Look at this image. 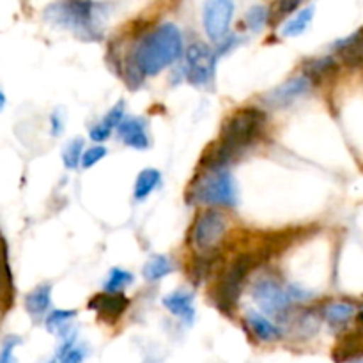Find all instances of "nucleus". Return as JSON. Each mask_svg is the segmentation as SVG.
<instances>
[{
	"label": "nucleus",
	"instance_id": "21",
	"mask_svg": "<svg viewBox=\"0 0 363 363\" xmlns=\"http://www.w3.org/2000/svg\"><path fill=\"white\" fill-rule=\"evenodd\" d=\"M315 14V7L308 6L305 9H301L300 13L294 14L289 21H286V25L282 27V35L284 38H298V35L303 34L308 28V25L312 23Z\"/></svg>",
	"mask_w": 363,
	"mask_h": 363
},
{
	"label": "nucleus",
	"instance_id": "30",
	"mask_svg": "<svg viewBox=\"0 0 363 363\" xmlns=\"http://www.w3.org/2000/svg\"><path fill=\"white\" fill-rule=\"evenodd\" d=\"M11 287V275L9 269H7L6 255L0 250V300H6V298H13V294H9Z\"/></svg>",
	"mask_w": 363,
	"mask_h": 363
},
{
	"label": "nucleus",
	"instance_id": "4",
	"mask_svg": "<svg viewBox=\"0 0 363 363\" xmlns=\"http://www.w3.org/2000/svg\"><path fill=\"white\" fill-rule=\"evenodd\" d=\"M255 262H257V257L254 252L252 254L243 252V254L236 255L215 280L211 291H209V298L222 314H234L248 275L255 268Z\"/></svg>",
	"mask_w": 363,
	"mask_h": 363
},
{
	"label": "nucleus",
	"instance_id": "8",
	"mask_svg": "<svg viewBox=\"0 0 363 363\" xmlns=\"http://www.w3.org/2000/svg\"><path fill=\"white\" fill-rule=\"evenodd\" d=\"M216 62L218 57L213 48H209L206 43H194L186 50V67L184 73L186 78L197 87H208L215 78Z\"/></svg>",
	"mask_w": 363,
	"mask_h": 363
},
{
	"label": "nucleus",
	"instance_id": "33",
	"mask_svg": "<svg viewBox=\"0 0 363 363\" xmlns=\"http://www.w3.org/2000/svg\"><path fill=\"white\" fill-rule=\"evenodd\" d=\"M4 105H6V96H4L2 89H0V110L4 108Z\"/></svg>",
	"mask_w": 363,
	"mask_h": 363
},
{
	"label": "nucleus",
	"instance_id": "1",
	"mask_svg": "<svg viewBox=\"0 0 363 363\" xmlns=\"http://www.w3.org/2000/svg\"><path fill=\"white\" fill-rule=\"evenodd\" d=\"M183 55V34L174 23H162L142 35L124 62L128 87L138 89L147 77H156Z\"/></svg>",
	"mask_w": 363,
	"mask_h": 363
},
{
	"label": "nucleus",
	"instance_id": "20",
	"mask_svg": "<svg viewBox=\"0 0 363 363\" xmlns=\"http://www.w3.org/2000/svg\"><path fill=\"white\" fill-rule=\"evenodd\" d=\"M162 184V174L156 169H144L137 176L133 188V197L137 202L145 201L156 188Z\"/></svg>",
	"mask_w": 363,
	"mask_h": 363
},
{
	"label": "nucleus",
	"instance_id": "23",
	"mask_svg": "<svg viewBox=\"0 0 363 363\" xmlns=\"http://www.w3.org/2000/svg\"><path fill=\"white\" fill-rule=\"evenodd\" d=\"M77 318V311H66V308H55L50 312L45 319V326L50 333L59 335L62 330H66L71 325V321Z\"/></svg>",
	"mask_w": 363,
	"mask_h": 363
},
{
	"label": "nucleus",
	"instance_id": "34",
	"mask_svg": "<svg viewBox=\"0 0 363 363\" xmlns=\"http://www.w3.org/2000/svg\"><path fill=\"white\" fill-rule=\"evenodd\" d=\"M46 363H59V362H57V358H52V360H48Z\"/></svg>",
	"mask_w": 363,
	"mask_h": 363
},
{
	"label": "nucleus",
	"instance_id": "2",
	"mask_svg": "<svg viewBox=\"0 0 363 363\" xmlns=\"http://www.w3.org/2000/svg\"><path fill=\"white\" fill-rule=\"evenodd\" d=\"M45 18L55 27L66 28L85 41H96L103 35L105 9L92 0H62L46 7Z\"/></svg>",
	"mask_w": 363,
	"mask_h": 363
},
{
	"label": "nucleus",
	"instance_id": "31",
	"mask_svg": "<svg viewBox=\"0 0 363 363\" xmlns=\"http://www.w3.org/2000/svg\"><path fill=\"white\" fill-rule=\"evenodd\" d=\"M85 360V350H82L80 346H73L67 353H64L59 358V363H82Z\"/></svg>",
	"mask_w": 363,
	"mask_h": 363
},
{
	"label": "nucleus",
	"instance_id": "14",
	"mask_svg": "<svg viewBox=\"0 0 363 363\" xmlns=\"http://www.w3.org/2000/svg\"><path fill=\"white\" fill-rule=\"evenodd\" d=\"M163 307H165L170 314L176 315L177 319L186 323L188 326L194 325L195 321L194 294L188 293V291H174V293L167 294V296L163 298Z\"/></svg>",
	"mask_w": 363,
	"mask_h": 363
},
{
	"label": "nucleus",
	"instance_id": "27",
	"mask_svg": "<svg viewBox=\"0 0 363 363\" xmlns=\"http://www.w3.org/2000/svg\"><path fill=\"white\" fill-rule=\"evenodd\" d=\"M301 2H303V0H277V2L273 4L272 9H269V20L272 21L284 20L286 16L293 14L294 11L300 7Z\"/></svg>",
	"mask_w": 363,
	"mask_h": 363
},
{
	"label": "nucleus",
	"instance_id": "28",
	"mask_svg": "<svg viewBox=\"0 0 363 363\" xmlns=\"http://www.w3.org/2000/svg\"><path fill=\"white\" fill-rule=\"evenodd\" d=\"M106 156V147L105 145H92V147L84 149V155H82V169H92L94 165H98L103 158Z\"/></svg>",
	"mask_w": 363,
	"mask_h": 363
},
{
	"label": "nucleus",
	"instance_id": "25",
	"mask_svg": "<svg viewBox=\"0 0 363 363\" xmlns=\"http://www.w3.org/2000/svg\"><path fill=\"white\" fill-rule=\"evenodd\" d=\"M85 144L82 138H73L62 151V163L67 170H74L80 165L82 155H84Z\"/></svg>",
	"mask_w": 363,
	"mask_h": 363
},
{
	"label": "nucleus",
	"instance_id": "26",
	"mask_svg": "<svg viewBox=\"0 0 363 363\" xmlns=\"http://www.w3.org/2000/svg\"><path fill=\"white\" fill-rule=\"evenodd\" d=\"M245 21H247L248 30L252 32H261L262 28L266 27V23L269 21V11L266 9L264 6H254L247 11V16H245Z\"/></svg>",
	"mask_w": 363,
	"mask_h": 363
},
{
	"label": "nucleus",
	"instance_id": "17",
	"mask_svg": "<svg viewBox=\"0 0 363 363\" xmlns=\"http://www.w3.org/2000/svg\"><path fill=\"white\" fill-rule=\"evenodd\" d=\"M247 325L255 335V339L261 340V342H275V340L282 339V330L259 312H248Z\"/></svg>",
	"mask_w": 363,
	"mask_h": 363
},
{
	"label": "nucleus",
	"instance_id": "7",
	"mask_svg": "<svg viewBox=\"0 0 363 363\" xmlns=\"http://www.w3.org/2000/svg\"><path fill=\"white\" fill-rule=\"evenodd\" d=\"M252 298H254V301L262 312L269 315H277V318H286L289 307L294 303L293 286L291 284L282 286L279 280L272 279V277L259 279L254 284Z\"/></svg>",
	"mask_w": 363,
	"mask_h": 363
},
{
	"label": "nucleus",
	"instance_id": "24",
	"mask_svg": "<svg viewBox=\"0 0 363 363\" xmlns=\"http://www.w3.org/2000/svg\"><path fill=\"white\" fill-rule=\"evenodd\" d=\"M133 273L126 272V269L113 268L108 273V277H106L105 284H103V289L108 291V293H123L126 287H130L133 284Z\"/></svg>",
	"mask_w": 363,
	"mask_h": 363
},
{
	"label": "nucleus",
	"instance_id": "29",
	"mask_svg": "<svg viewBox=\"0 0 363 363\" xmlns=\"http://www.w3.org/2000/svg\"><path fill=\"white\" fill-rule=\"evenodd\" d=\"M21 344L20 337H7L2 344V350H0V363H18L16 357H14V350Z\"/></svg>",
	"mask_w": 363,
	"mask_h": 363
},
{
	"label": "nucleus",
	"instance_id": "3",
	"mask_svg": "<svg viewBox=\"0 0 363 363\" xmlns=\"http://www.w3.org/2000/svg\"><path fill=\"white\" fill-rule=\"evenodd\" d=\"M268 116L257 106L238 108L223 121L218 142L234 156V160L243 155L247 149L257 144L264 135Z\"/></svg>",
	"mask_w": 363,
	"mask_h": 363
},
{
	"label": "nucleus",
	"instance_id": "12",
	"mask_svg": "<svg viewBox=\"0 0 363 363\" xmlns=\"http://www.w3.org/2000/svg\"><path fill=\"white\" fill-rule=\"evenodd\" d=\"M117 135L124 145L137 151H145L151 147V137H149L147 121L142 117H124L117 126Z\"/></svg>",
	"mask_w": 363,
	"mask_h": 363
},
{
	"label": "nucleus",
	"instance_id": "6",
	"mask_svg": "<svg viewBox=\"0 0 363 363\" xmlns=\"http://www.w3.org/2000/svg\"><path fill=\"white\" fill-rule=\"evenodd\" d=\"M227 229H229V220L222 211L215 208L204 209L195 218L194 227H191V247L197 252L215 250L227 234Z\"/></svg>",
	"mask_w": 363,
	"mask_h": 363
},
{
	"label": "nucleus",
	"instance_id": "11",
	"mask_svg": "<svg viewBox=\"0 0 363 363\" xmlns=\"http://www.w3.org/2000/svg\"><path fill=\"white\" fill-rule=\"evenodd\" d=\"M312 82L308 80L305 74H300V77H294L291 80L284 82L282 85L273 89L272 92L266 94V103L275 108H284V106L293 105L296 99H300L301 96H305L307 92H311Z\"/></svg>",
	"mask_w": 363,
	"mask_h": 363
},
{
	"label": "nucleus",
	"instance_id": "18",
	"mask_svg": "<svg viewBox=\"0 0 363 363\" xmlns=\"http://www.w3.org/2000/svg\"><path fill=\"white\" fill-rule=\"evenodd\" d=\"M339 71V62L333 55L315 57L305 64L303 74L312 82V84H319V82L326 80L328 77L335 74Z\"/></svg>",
	"mask_w": 363,
	"mask_h": 363
},
{
	"label": "nucleus",
	"instance_id": "15",
	"mask_svg": "<svg viewBox=\"0 0 363 363\" xmlns=\"http://www.w3.org/2000/svg\"><path fill=\"white\" fill-rule=\"evenodd\" d=\"M124 110H126V101L121 99V101H117L116 105L105 113V117H103L98 124H94V126L91 128V131H89L91 140L96 142V144L108 140L110 135L117 130L119 123L124 119Z\"/></svg>",
	"mask_w": 363,
	"mask_h": 363
},
{
	"label": "nucleus",
	"instance_id": "10",
	"mask_svg": "<svg viewBox=\"0 0 363 363\" xmlns=\"http://www.w3.org/2000/svg\"><path fill=\"white\" fill-rule=\"evenodd\" d=\"M128 307H130V300L123 293L105 291V293L96 294L89 300V308L96 312V315L106 325H113L116 321H119L124 312L128 311Z\"/></svg>",
	"mask_w": 363,
	"mask_h": 363
},
{
	"label": "nucleus",
	"instance_id": "22",
	"mask_svg": "<svg viewBox=\"0 0 363 363\" xmlns=\"http://www.w3.org/2000/svg\"><path fill=\"white\" fill-rule=\"evenodd\" d=\"M172 272L174 264L172 261H170V257H167V255H152V257L145 262L142 275H144V279L147 280V282H158V280L165 279V277L170 275Z\"/></svg>",
	"mask_w": 363,
	"mask_h": 363
},
{
	"label": "nucleus",
	"instance_id": "32",
	"mask_svg": "<svg viewBox=\"0 0 363 363\" xmlns=\"http://www.w3.org/2000/svg\"><path fill=\"white\" fill-rule=\"evenodd\" d=\"M62 130H64L62 116H60V112H53L52 116H50V133H52L53 137H59V135L62 133Z\"/></svg>",
	"mask_w": 363,
	"mask_h": 363
},
{
	"label": "nucleus",
	"instance_id": "13",
	"mask_svg": "<svg viewBox=\"0 0 363 363\" xmlns=\"http://www.w3.org/2000/svg\"><path fill=\"white\" fill-rule=\"evenodd\" d=\"M344 64L351 67L363 66V27L347 38L339 39L332 46Z\"/></svg>",
	"mask_w": 363,
	"mask_h": 363
},
{
	"label": "nucleus",
	"instance_id": "35",
	"mask_svg": "<svg viewBox=\"0 0 363 363\" xmlns=\"http://www.w3.org/2000/svg\"><path fill=\"white\" fill-rule=\"evenodd\" d=\"M362 354H363V347H362Z\"/></svg>",
	"mask_w": 363,
	"mask_h": 363
},
{
	"label": "nucleus",
	"instance_id": "16",
	"mask_svg": "<svg viewBox=\"0 0 363 363\" xmlns=\"http://www.w3.org/2000/svg\"><path fill=\"white\" fill-rule=\"evenodd\" d=\"M52 307V286L50 284H41L34 287L30 293L25 296V308L32 319H41L48 314Z\"/></svg>",
	"mask_w": 363,
	"mask_h": 363
},
{
	"label": "nucleus",
	"instance_id": "19",
	"mask_svg": "<svg viewBox=\"0 0 363 363\" xmlns=\"http://www.w3.org/2000/svg\"><path fill=\"white\" fill-rule=\"evenodd\" d=\"M357 314V307L350 301H333L323 308V318L333 328H344Z\"/></svg>",
	"mask_w": 363,
	"mask_h": 363
},
{
	"label": "nucleus",
	"instance_id": "9",
	"mask_svg": "<svg viewBox=\"0 0 363 363\" xmlns=\"http://www.w3.org/2000/svg\"><path fill=\"white\" fill-rule=\"evenodd\" d=\"M233 16V0H206L202 7V25L209 41L220 43L229 34Z\"/></svg>",
	"mask_w": 363,
	"mask_h": 363
},
{
	"label": "nucleus",
	"instance_id": "5",
	"mask_svg": "<svg viewBox=\"0 0 363 363\" xmlns=\"http://www.w3.org/2000/svg\"><path fill=\"white\" fill-rule=\"evenodd\" d=\"M188 199L194 204L233 209L240 202V194L230 170H201L188 190Z\"/></svg>",
	"mask_w": 363,
	"mask_h": 363
}]
</instances>
